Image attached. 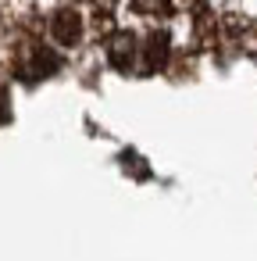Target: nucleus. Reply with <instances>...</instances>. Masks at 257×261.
<instances>
[{
  "mask_svg": "<svg viewBox=\"0 0 257 261\" xmlns=\"http://www.w3.org/2000/svg\"><path fill=\"white\" fill-rule=\"evenodd\" d=\"M175 8V0H136V11L143 15H168Z\"/></svg>",
  "mask_w": 257,
  "mask_h": 261,
  "instance_id": "4",
  "label": "nucleus"
},
{
  "mask_svg": "<svg viewBox=\"0 0 257 261\" xmlns=\"http://www.w3.org/2000/svg\"><path fill=\"white\" fill-rule=\"evenodd\" d=\"M139 50H143V47L136 43L132 33H118V36H111V43H107L111 65L122 68V72H132V68H136V54H139Z\"/></svg>",
  "mask_w": 257,
  "mask_h": 261,
  "instance_id": "1",
  "label": "nucleus"
},
{
  "mask_svg": "<svg viewBox=\"0 0 257 261\" xmlns=\"http://www.w3.org/2000/svg\"><path fill=\"white\" fill-rule=\"evenodd\" d=\"M50 33H54V40L61 47H75L79 36H82V18L75 11H58L54 22H50Z\"/></svg>",
  "mask_w": 257,
  "mask_h": 261,
  "instance_id": "2",
  "label": "nucleus"
},
{
  "mask_svg": "<svg viewBox=\"0 0 257 261\" xmlns=\"http://www.w3.org/2000/svg\"><path fill=\"white\" fill-rule=\"evenodd\" d=\"M164 61H168V36L164 33H154L147 40V47H143V68L147 72H157Z\"/></svg>",
  "mask_w": 257,
  "mask_h": 261,
  "instance_id": "3",
  "label": "nucleus"
},
{
  "mask_svg": "<svg viewBox=\"0 0 257 261\" xmlns=\"http://www.w3.org/2000/svg\"><path fill=\"white\" fill-rule=\"evenodd\" d=\"M93 4H115V0H93Z\"/></svg>",
  "mask_w": 257,
  "mask_h": 261,
  "instance_id": "5",
  "label": "nucleus"
}]
</instances>
